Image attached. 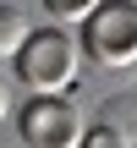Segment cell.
<instances>
[{
  "instance_id": "cell-1",
  "label": "cell",
  "mask_w": 137,
  "mask_h": 148,
  "mask_svg": "<svg viewBox=\"0 0 137 148\" xmlns=\"http://www.w3.org/2000/svg\"><path fill=\"white\" fill-rule=\"evenodd\" d=\"M77 60H82V44L60 22H49V27H33L27 33V44L16 49L11 66L22 77V88H33V93H66L77 82Z\"/></svg>"
},
{
  "instance_id": "cell-2",
  "label": "cell",
  "mask_w": 137,
  "mask_h": 148,
  "mask_svg": "<svg viewBox=\"0 0 137 148\" xmlns=\"http://www.w3.org/2000/svg\"><path fill=\"white\" fill-rule=\"evenodd\" d=\"M77 44L88 60H99L110 71L137 66V0H99L77 22Z\"/></svg>"
},
{
  "instance_id": "cell-3",
  "label": "cell",
  "mask_w": 137,
  "mask_h": 148,
  "mask_svg": "<svg viewBox=\"0 0 137 148\" xmlns=\"http://www.w3.org/2000/svg\"><path fill=\"white\" fill-rule=\"evenodd\" d=\"M16 132L27 148H77L88 126H82V115L66 93H33L16 110Z\"/></svg>"
},
{
  "instance_id": "cell-4",
  "label": "cell",
  "mask_w": 137,
  "mask_h": 148,
  "mask_svg": "<svg viewBox=\"0 0 137 148\" xmlns=\"http://www.w3.org/2000/svg\"><path fill=\"white\" fill-rule=\"evenodd\" d=\"M27 33H33V27H27V16L16 11V0H0V55H5V60H16V49L27 44Z\"/></svg>"
},
{
  "instance_id": "cell-5",
  "label": "cell",
  "mask_w": 137,
  "mask_h": 148,
  "mask_svg": "<svg viewBox=\"0 0 137 148\" xmlns=\"http://www.w3.org/2000/svg\"><path fill=\"white\" fill-rule=\"evenodd\" d=\"M93 5H99V0H44V11H49L55 22H82Z\"/></svg>"
},
{
  "instance_id": "cell-6",
  "label": "cell",
  "mask_w": 137,
  "mask_h": 148,
  "mask_svg": "<svg viewBox=\"0 0 137 148\" xmlns=\"http://www.w3.org/2000/svg\"><path fill=\"white\" fill-rule=\"evenodd\" d=\"M77 148H132V143H126L115 126H93V132H82V143H77Z\"/></svg>"
},
{
  "instance_id": "cell-7",
  "label": "cell",
  "mask_w": 137,
  "mask_h": 148,
  "mask_svg": "<svg viewBox=\"0 0 137 148\" xmlns=\"http://www.w3.org/2000/svg\"><path fill=\"white\" fill-rule=\"evenodd\" d=\"M0 121H5V82H0Z\"/></svg>"
}]
</instances>
